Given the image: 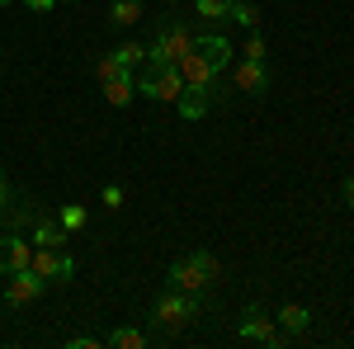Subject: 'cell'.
I'll use <instances>...</instances> for the list:
<instances>
[{"mask_svg":"<svg viewBox=\"0 0 354 349\" xmlns=\"http://www.w3.org/2000/svg\"><path fill=\"white\" fill-rule=\"evenodd\" d=\"M104 345H113V349H147V330H137V326H118V330L104 335Z\"/></svg>","mask_w":354,"mask_h":349,"instance_id":"5bb4252c","label":"cell"},{"mask_svg":"<svg viewBox=\"0 0 354 349\" xmlns=\"http://www.w3.org/2000/svg\"><path fill=\"white\" fill-rule=\"evenodd\" d=\"M5 5H15V0H0V10H5Z\"/></svg>","mask_w":354,"mask_h":349,"instance_id":"83f0119b","label":"cell"},{"mask_svg":"<svg viewBox=\"0 0 354 349\" xmlns=\"http://www.w3.org/2000/svg\"><path fill=\"white\" fill-rule=\"evenodd\" d=\"M57 222H62V227H66V232H81V227H85V208H81V203H66V208H62V217H57Z\"/></svg>","mask_w":354,"mask_h":349,"instance_id":"44dd1931","label":"cell"},{"mask_svg":"<svg viewBox=\"0 0 354 349\" xmlns=\"http://www.w3.org/2000/svg\"><path fill=\"white\" fill-rule=\"evenodd\" d=\"M133 95H137V76L128 66H113V76H104V104L123 109V104H133Z\"/></svg>","mask_w":354,"mask_h":349,"instance_id":"30bf717a","label":"cell"},{"mask_svg":"<svg viewBox=\"0 0 354 349\" xmlns=\"http://www.w3.org/2000/svg\"><path fill=\"white\" fill-rule=\"evenodd\" d=\"M274 317H279V330H288V335H302V330L312 326V312H307V307H298V302H288V307H279Z\"/></svg>","mask_w":354,"mask_h":349,"instance_id":"4fadbf2b","label":"cell"},{"mask_svg":"<svg viewBox=\"0 0 354 349\" xmlns=\"http://www.w3.org/2000/svg\"><path fill=\"white\" fill-rule=\"evenodd\" d=\"M227 19H236L241 28H260V10H255L250 0H232V5H227Z\"/></svg>","mask_w":354,"mask_h":349,"instance_id":"ac0fdd59","label":"cell"},{"mask_svg":"<svg viewBox=\"0 0 354 349\" xmlns=\"http://www.w3.org/2000/svg\"><path fill=\"white\" fill-rule=\"evenodd\" d=\"M28 269L43 274L48 283H66V279H76V260H71L66 250H57V245H38L33 260H28Z\"/></svg>","mask_w":354,"mask_h":349,"instance_id":"8992f818","label":"cell"},{"mask_svg":"<svg viewBox=\"0 0 354 349\" xmlns=\"http://www.w3.org/2000/svg\"><path fill=\"white\" fill-rule=\"evenodd\" d=\"M241 57H255V62H265V38H260V28H250V38H245V53Z\"/></svg>","mask_w":354,"mask_h":349,"instance_id":"7402d4cb","label":"cell"},{"mask_svg":"<svg viewBox=\"0 0 354 349\" xmlns=\"http://www.w3.org/2000/svg\"><path fill=\"white\" fill-rule=\"evenodd\" d=\"M232 85H236L241 95H265V90H270V71H265V62L241 57V62L232 66Z\"/></svg>","mask_w":354,"mask_h":349,"instance_id":"9c48e42d","label":"cell"},{"mask_svg":"<svg viewBox=\"0 0 354 349\" xmlns=\"http://www.w3.org/2000/svg\"><path fill=\"white\" fill-rule=\"evenodd\" d=\"M194 317H198V297L180 293V288H165L156 297V307H151V321L161 326V330H185Z\"/></svg>","mask_w":354,"mask_h":349,"instance_id":"3957f363","label":"cell"},{"mask_svg":"<svg viewBox=\"0 0 354 349\" xmlns=\"http://www.w3.org/2000/svg\"><path fill=\"white\" fill-rule=\"evenodd\" d=\"M175 66H180V76H185V90H198V95H208V100L218 95V76H222V71L198 53V48H189Z\"/></svg>","mask_w":354,"mask_h":349,"instance_id":"5b68a950","label":"cell"},{"mask_svg":"<svg viewBox=\"0 0 354 349\" xmlns=\"http://www.w3.org/2000/svg\"><path fill=\"white\" fill-rule=\"evenodd\" d=\"M28 260H33V241H24V236H0V274L28 269Z\"/></svg>","mask_w":354,"mask_h":349,"instance_id":"8fae6325","label":"cell"},{"mask_svg":"<svg viewBox=\"0 0 354 349\" xmlns=\"http://www.w3.org/2000/svg\"><path fill=\"white\" fill-rule=\"evenodd\" d=\"M189 48H194V33L175 15H165L161 24H156V43L147 48V57H151V66H175Z\"/></svg>","mask_w":354,"mask_h":349,"instance_id":"7a4b0ae2","label":"cell"},{"mask_svg":"<svg viewBox=\"0 0 354 349\" xmlns=\"http://www.w3.org/2000/svg\"><path fill=\"white\" fill-rule=\"evenodd\" d=\"M43 288H48L43 274H33V269H15L10 283H5V302H10V307H28L33 297H43Z\"/></svg>","mask_w":354,"mask_h":349,"instance_id":"ba28073f","label":"cell"},{"mask_svg":"<svg viewBox=\"0 0 354 349\" xmlns=\"http://www.w3.org/2000/svg\"><path fill=\"white\" fill-rule=\"evenodd\" d=\"M227 5H232V0H194V15H203V19H227Z\"/></svg>","mask_w":354,"mask_h":349,"instance_id":"ffe728a7","label":"cell"},{"mask_svg":"<svg viewBox=\"0 0 354 349\" xmlns=\"http://www.w3.org/2000/svg\"><path fill=\"white\" fill-rule=\"evenodd\" d=\"M57 5H62V0H57ZM66 5H71V0H66Z\"/></svg>","mask_w":354,"mask_h":349,"instance_id":"f1b7e54d","label":"cell"},{"mask_svg":"<svg viewBox=\"0 0 354 349\" xmlns=\"http://www.w3.org/2000/svg\"><path fill=\"white\" fill-rule=\"evenodd\" d=\"M104 203H109V208H123V189H118V185H104Z\"/></svg>","mask_w":354,"mask_h":349,"instance_id":"cb8c5ba5","label":"cell"},{"mask_svg":"<svg viewBox=\"0 0 354 349\" xmlns=\"http://www.w3.org/2000/svg\"><path fill=\"white\" fill-rule=\"evenodd\" d=\"M137 19H142V0H113V5H109V24L133 28Z\"/></svg>","mask_w":354,"mask_h":349,"instance_id":"9a60e30c","label":"cell"},{"mask_svg":"<svg viewBox=\"0 0 354 349\" xmlns=\"http://www.w3.org/2000/svg\"><path fill=\"white\" fill-rule=\"evenodd\" d=\"M28 241H38V245H57V250H62V245H66V227H62V222H38Z\"/></svg>","mask_w":354,"mask_h":349,"instance_id":"e0dca14e","label":"cell"},{"mask_svg":"<svg viewBox=\"0 0 354 349\" xmlns=\"http://www.w3.org/2000/svg\"><path fill=\"white\" fill-rule=\"evenodd\" d=\"M0 213H5V185H0Z\"/></svg>","mask_w":354,"mask_h":349,"instance_id":"4316f807","label":"cell"},{"mask_svg":"<svg viewBox=\"0 0 354 349\" xmlns=\"http://www.w3.org/2000/svg\"><path fill=\"white\" fill-rule=\"evenodd\" d=\"M137 95H147V100H156V104H175V100L185 95L180 66H151V71H142V76H137Z\"/></svg>","mask_w":354,"mask_h":349,"instance_id":"277c9868","label":"cell"},{"mask_svg":"<svg viewBox=\"0 0 354 349\" xmlns=\"http://www.w3.org/2000/svg\"><path fill=\"white\" fill-rule=\"evenodd\" d=\"M66 345H71V349H100V345H104V340H95V335H71Z\"/></svg>","mask_w":354,"mask_h":349,"instance_id":"603a6c76","label":"cell"},{"mask_svg":"<svg viewBox=\"0 0 354 349\" xmlns=\"http://www.w3.org/2000/svg\"><path fill=\"white\" fill-rule=\"evenodd\" d=\"M208 104H213V100H208V95H198V90H185V95H180V100H175V109H180V118H203V113H208Z\"/></svg>","mask_w":354,"mask_h":349,"instance_id":"2e32d148","label":"cell"},{"mask_svg":"<svg viewBox=\"0 0 354 349\" xmlns=\"http://www.w3.org/2000/svg\"><path fill=\"white\" fill-rule=\"evenodd\" d=\"M218 283V260L208 255V250H194L185 260H175L170 265V288H180V293H208Z\"/></svg>","mask_w":354,"mask_h":349,"instance_id":"6da1fadb","label":"cell"},{"mask_svg":"<svg viewBox=\"0 0 354 349\" xmlns=\"http://www.w3.org/2000/svg\"><path fill=\"white\" fill-rule=\"evenodd\" d=\"M24 5H28V10H33V15H48V10H53L57 0H24Z\"/></svg>","mask_w":354,"mask_h":349,"instance_id":"d4e9b609","label":"cell"},{"mask_svg":"<svg viewBox=\"0 0 354 349\" xmlns=\"http://www.w3.org/2000/svg\"><path fill=\"white\" fill-rule=\"evenodd\" d=\"M0 297H5V288H0Z\"/></svg>","mask_w":354,"mask_h":349,"instance_id":"f546056e","label":"cell"},{"mask_svg":"<svg viewBox=\"0 0 354 349\" xmlns=\"http://www.w3.org/2000/svg\"><path fill=\"white\" fill-rule=\"evenodd\" d=\"M236 335H241V340H255V345H288V330H279L274 317H265L260 307H245Z\"/></svg>","mask_w":354,"mask_h":349,"instance_id":"52a82bcc","label":"cell"},{"mask_svg":"<svg viewBox=\"0 0 354 349\" xmlns=\"http://www.w3.org/2000/svg\"><path fill=\"white\" fill-rule=\"evenodd\" d=\"M113 62L133 71V66H142V62H147V48H142V43H123V48H113Z\"/></svg>","mask_w":354,"mask_h":349,"instance_id":"d6986e66","label":"cell"},{"mask_svg":"<svg viewBox=\"0 0 354 349\" xmlns=\"http://www.w3.org/2000/svg\"><path fill=\"white\" fill-rule=\"evenodd\" d=\"M345 203L354 208V180H345Z\"/></svg>","mask_w":354,"mask_h":349,"instance_id":"484cf974","label":"cell"},{"mask_svg":"<svg viewBox=\"0 0 354 349\" xmlns=\"http://www.w3.org/2000/svg\"><path fill=\"white\" fill-rule=\"evenodd\" d=\"M194 48L208 57L218 71H227V57H232V43H227V38H218V33H203V38H194Z\"/></svg>","mask_w":354,"mask_h":349,"instance_id":"7c38bea8","label":"cell"}]
</instances>
